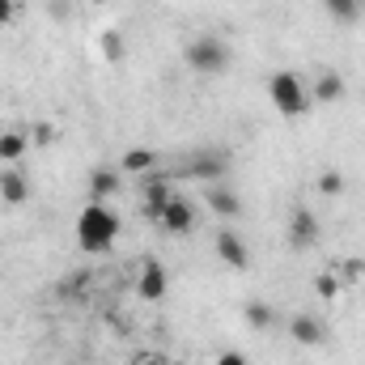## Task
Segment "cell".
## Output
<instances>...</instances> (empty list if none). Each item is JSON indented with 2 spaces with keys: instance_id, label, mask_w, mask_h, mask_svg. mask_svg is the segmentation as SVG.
I'll list each match as a JSON object with an SVG mask.
<instances>
[{
  "instance_id": "7",
  "label": "cell",
  "mask_w": 365,
  "mask_h": 365,
  "mask_svg": "<svg viewBox=\"0 0 365 365\" xmlns=\"http://www.w3.org/2000/svg\"><path fill=\"white\" fill-rule=\"evenodd\" d=\"M289 336H293L297 344H306V349H319V344L327 340V323H323L319 314H293V319H289Z\"/></svg>"
},
{
  "instance_id": "3",
  "label": "cell",
  "mask_w": 365,
  "mask_h": 365,
  "mask_svg": "<svg viewBox=\"0 0 365 365\" xmlns=\"http://www.w3.org/2000/svg\"><path fill=\"white\" fill-rule=\"evenodd\" d=\"M268 98H272L276 110L289 115V119H297V115L310 110V93H306V86H302L297 73H276L272 81H268Z\"/></svg>"
},
{
  "instance_id": "6",
  "label": "cell",
  "mask_w": 365,
  "mask_h": 365,
  "mask_svg": "<svg viewBox=\"0 0 365 365\" xmlns=\"http://www.w3.org/2000/svg\"><path fill=\"white\" fill-rule=\"evenodd\" d=\"M217 259L225 264V268H234V272H242V268H251V251H247V242L234 234V230H221L217 234Z\"/></svg>"
},
{
  "instance_id": "26",
  "label": "cell",
  "mask_w": 365,
  "mask_h": 365,
  "mask_svg": "<svg viewBox=\"0 0 365 365\" xmlns=\"http://www.w3.org/2000/svg\"><path fill=\"white\" fill-rule=\"evenodd\" d=\"M90 4H106V0H90Z\"/></svg>"
},
{
  "instance_id": "9",
  "label": "cell",
  "mask_w": 365,
  "mask_h": 365,
  "mask_svg": "<svg viewBox=\"0 0 365 365\" xmlns=\"http://www.w3.org/2000/svg\"><path fill=\"white\" fill-rule=\"evenodd\" d=\"M166 234H187L191 225H195V208L179 200V195H170V204H166V212H162V221H158Z\"/></svg>"
},
{
  "instance_id": "15",
  "label": "cell",
  "mask_w": 365,
  "mask_h": 365,
  "mask_svg": "<svg viewBox=\"0 0 365 365\" xmlns=\"http://www.w3.org/2000/svg\"><path fill=\"white\" fill-rule=\"evenodd\" d=\"M158 166V153L153 149H128L123 153V170L128 175H145V170H153Z\"/></svg>"
},
{
  "instance_id": "22",
  "label": "cell",
  "mask_w": 365,
  "mask_h": 365,
  "mask_svg": "<svg viewBox=\"0 0 365 365\" xmlns=\"http://www.w3.org/2000/svg\"><path fill=\"white\" fill-rule=\"evenodd\" d=\"M17 17V0H0V26H9Z\"/></svg>"
},
{
  "instance_id": "17",
  "label": "cell",
  "mask_w": 365,
  "mask_h": 365,
  "mask_svg": "<svg viewBox=\"0 0 365 365\" xmlns=\"http://www.w3.org/2000/svg\"><path fill=\"white\" fill-rule=\"evenodd\" d=\"M21 153H26V136H21V132H4V136H0V158H4V162H17Z\"/></svg>"
},
{
  "instance_id": "13",
  "label": "cell",
  "mask_w": 365,
  "mask_h": 365,
  "mask_svg": "<svg viewBox=\"0 0 365 365\" xmlns=\"http://www.w3.org/2000/svg\"><path fill=\"white\" fill-rule=\"evenodd\" d=\"M323 9H327L331 21H340V26H353V21L361 17V0H323Z\"/></svg>"
},
{
  "instance_id": "21",
  "label": "cell",
  "mask_w": 365,
  "mask_h": 365,
  "mask_svg": "<svg viewBox=\"0 0 365 365\" xmlns=\"http://www.w3.org/2000/svg\"><path fill=\"white\" fill-rule=\"evenodd\" d=\"M102 47H106V56H110V60H119V56H123V38H119V34H102Z\"/></svg>"
},
{
  "instance_id": "10",
  "label": "cell",
  "mask_w": 365,
  "mask_h": 365,
  "mask_svg": "<svg viewBox=\"0 0 365 365\" xmlns=\"http://www.w3.org/2000/svg\"><path fill=\"white\" fill-rule=\"evenodd\" d=\"M204 200H208V208H212L217 217H238V208H242V200H238L225 182H208V187H204Z\"/></svg>"
},
{
  "instance_id": "27",
  "label": "cell",
  "mask_w": 365,
  "mask_h": 365,
  "mask_svg": "<svg viewBox=\"0 0 365 365\" xmlns=\"http://www.w3.org/2000/svg\"><path fill=\"white\" fill-rule=\"evenodd\" d=\"M170 365H179V361H170Z\"/></svg>"
},
{
  "instance_id": "11",
  "label": "cell",
  "mask_w": 365,
  "mask_h": 365,
  "mask_svg": "<svg viewBox=\"0 0 365 365\" xmlns=\"http://www.w3.org/2000/svg\"><path fill=\"white\" fill-rule=\"evenodd\" d=\"M166 204H170V179H145V217L162 221Z\"/></svg>"
},
{
  "instance_id": "19",
  "label": "cell",
  "mask_w": 365,
  "mask_h": 365,
  "mask_svg": "<svg viewBox=\"0 0 365 365\" xmlns=\"http://www.w3.org/2000/svg\"><path fill=\"white\" fill-rule=\"evenodd\" d=\"M319 191H323V195H340V191H344V175H340V170H323V175H319Z\"/></svg>"
},
{
  "instance_id": "23",
  "label": "cell",
  "mask_w": 365,
  "mask_h": 365,
  "mask_svg": "<svg viewBox=\"0 0 365 365\" xmlns=\"http://www.w3.org/2000/svg\"><path fill=\"white\" fill-rule=\"evenodd\" d=\"M51 136H56V128H47V123H38V128H34V140H38V145H47Z\"/></svg>"
},
{
  "instance_id": "18",
  "label": "cell",
  "mask_w": 365,
  "mask_h": 365,
  "mask_svg": "<svg viewBox=\"0 0 365 365\" xmlns=\"http://www.w3.org/2000/svg\"><path fill=\"white\" fill-rule=\"evenodd\" d=\"M247 323L259 327V331L272 327V306H268V302H251V306H247Z\"/></svg>"
},
{
  "instance_id": "12",
  "label": "cell",
  "mask_w": 365,
  "mask_h": 365,
  "mask_svg": "<svg viewBox=\"0 0 365 365\" xmlns=\"http://www.w3.org/2000/svg\"><path fill=\"white\" fill-rule=\"evenodd\" d=\"M26 195H30V182L21 170H4L0 175V200L4 204H26Z\"/></svg>"
},
{
  "instance_id": "20",
  "label": "cell",
  "mask_w": 365,
  "mask_h": 365,
  "mask_svg": "<svg viewBox=\"0 0 365 365\" xmlns=\"http://www.w3.org/2000/svg\"><path fill=\"white\" fill-rule=\"evenodd\" d=\"M314 289H319L323 297H340V280H336L331 272H323V276H319V280H314Z\"/></svg>"
},
{
  "instance_id": "8",
  "label": "cell",
  "mask_w": 365,
  "mask_h": 365,
  "mask_svg": "<svg viewBox=\"0 0 365 365\" xmlns=\"http://www.w3.org/2000/svg\"><path fill=\"white\" fill-rule=\"evenodd\" d=\"M166 268H162V259H145L140 264V276H136V293L145 297V302H158L162 293H166Z\"/></svg>"
},
{
  "instance_id": "25",
  "label": "cell",
  "mask_w": 365,
  "mask_h": 365,
  "mask_svg": "<svg viewBox=\"0 0 365 365\" xmlns=\"http://www.w3.org/2000/svg\"><path fill=\"white\" fill-rule=\"evenodd\" d=\"M136 365H170V361H162V357H145V361H136Z\"/></svg>"
},
{
  "instance_id": "4",
  "label": "cell",
  "mask_w": 365,
  "mask_h": 365,
  "mask_svg": "<svg viewBox=\"0 0 365 365\" xmlns=\"http://www.w3.org/2000/svg\"><path fill=\"white\" fill-rule=\"evenodd\" d=\"M225 170H230V158L217 153V149H195V153L182 162V175H187V179H200V182H221Z\"/></svg>"
},
{
  "instance_id": "5",
  "label": "cell",
  "mask_w": 365,
  "mask_h": 365,
  "mask_svg": "<svg viewBox=\"0 0 365 365\" xmlns=\"http://www.w3.org/2000/svg\"><path fill=\"white\" fill-rule=\"evenodd\" d=\"M319 234H323V230H319V217H314L310 208H297V212L289 217V234H284V238H289L293 251H310V247L319 242Z\"/></svg>"
},
{
  "instance_id": "1",
  "label": "cell",
  "mask_w": 365,
  "mask_h": 365,
  "mask_svg": "<svg viewBox=\"0 0 365 365\" xmlns=\"http://www.w3.org/2000/svg\"><path fill=\"white\" fill-rule=\"evenodd\" d=\"M115 234H119V217H115V208H106L102 200H93L81 208V217H77V242L93 251V255H102L110 242H115Z\"/></svg>"
},
{
  "instance_id": "2",
  "label": "cell",
  "mask_w": 365,
  "mask_h": 365,
  "mask_svg": "<svg viewBox=\"0 0 365 365\" xmlns=\"http://www.w3.org/2000/svg\"><path fill=\"white\" fill-rule=\"evenodd\" d=\"M187 64H191L200 77H221V73L230 68V47H225V38H217V34H200V38H191V47H187Z\"/></svg>"
},
{
  "instance_id": "24",
  "label": "cell",
  "mask_w": 365,
  "mask_h": 365,
  "mask_svg": "<svg viewBox=\"0 0 365 365\" xmlns=\"http://www.w3.org/2000/svg\"><path fill=\"white\" fill-rule=\"evenodd\" d=\"M217 365H247V357H242V353H221Z\"/></svg>"
},
{
  "instance_id": "16",
  "label": "cell",
  "mask_w": 365,
  "mask_h": 365,
  "mask_svg": "<svg viewBox=\"0 0 365 365\" xmlns=\"http://www.w3.org/2000/svg\"><path fill=\"white\" fill-rule=\"evenodd\" d=\"M90 191H93V200H110V195L119 191V175H115V170H93Z\"/></svg>"
},
{
  "instance_id": "14",
  "label": "cell",
  "mask_w": 365,
  "mask_h": 365,
  "mask_svg": "<svg viewBox=\"0 0 365 365\" xmlns=\"http://www.w3.org/2000/svg\"><path fill=\"white\" fill-rule=\"evenodd\" d=\"M340 93H344L340 73H331V68H327V73H319V77H314V98H319V102H336Z\"/></svg>"
}]
</instances>
